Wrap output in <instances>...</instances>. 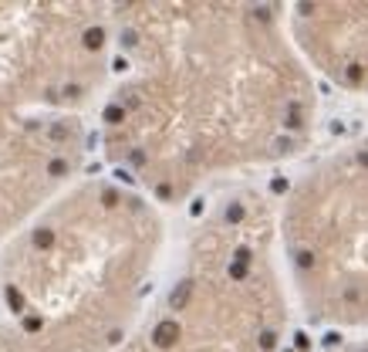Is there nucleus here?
I'll list each match as a JSON object with an SVG mask.
<instances>
[{"label": "nucleus", "mask_w": 368, "mask_h": 352, "mask_svg": "<svg viewBox=\"0 0 368 352\" xmlns=\"http://www.w3.org/2000/svg\"><path fill=\"white\" fill-rule=\"evenodd\" d=\"M4 44H7V37L0 31V51H4ZM24 75H27L24 68H7L0 58V180H4V166L11 163V149H17V142H14L17 136L44 132L47 139H57L68 146V139L75 132L68 119H27V115H21ZM0 224H4V186H0Z\"/></svg>", "instance_id": "f257e3e1"}]
</instances>
